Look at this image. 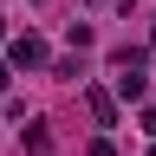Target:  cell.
<instances>
[{"mask_svg": "<svg viewBox=\"0 0 156 156\" xmlns=\"http://www.w3.org/2000/svg\"><path fill=\"white\" fill-rule=\"evenodd\" d=\"M7 65H20V72L46 65V39H39V33H20V39H13V58H7Z\"/></svg>", "mask_w": 156, "mask_h": 156, "instance_id": "obj_1", "label": "cell"}, {"mask_svg": "<svg viewBox=\"0 0 156 156\" xmlns=\"http://www.w3.org/2000/svg\"><path fill=\"white\" fill-rule=\"evenodd\" d=\"M85 111H91V117H98V124H104V130L117 124V98H111L104 85H85Z\"/></svg>", "mask_w": 156, "mask_h": 156, "instance_id": "obj_2", "label": "cell"}, {"mask_svg": "<svg viewBox=\"0 0 156 156\" xmlns=\"http://www.w3.org/2000/svg\"><path fill=\"white\" fill-rule=\"evenodd\" d=\"M143 91H150V78H143V72H117V98H130V104H136Z\"/></svg>", "mask_w": 156, "mask_h": 156, "instance_id": "obj_3", "label": "cell"}, {"mask_svg": "<svg viewBox=\"0 0 156 156\" xmlns=\"http://www.w3.org/2000/svg\"><path fill=\"white\" fill-rule=\"evenodd\" d=\"M111 65H117V72H143V46H117Z\"/></svg>", "mask_w": 156, "mask_h": 156, "instance_id": "obj_4", "label": "cell"}, {"mask_svg": "<svg viewBox=\"0 0 156 156\" xmlns=\"http://www.w3.org/2000/svg\"><path fill=\"white\" fill-rule=\"evenodd\" d=\"M26 150H33V156H46V150H52V136H46V124H33V130H26Z\"/></svg>", "mask_w": 156, "mask_h": 156, "instance_id": "obj_5", "label": "cell"}, {"mask_svg": "<svg viewBox=\"0 0 156 156\" xmlns=\"http://www.w3.org/2000/svg\"><path fill=\"white\" fill-rule=\"evenodd\" d=\"M85 156H117V143H111V136H98V143H91Z\"/></svg>", "mask_w": 156, "mask_h": 156, "instance_id": "obj_6", "label": "cell"}, {"mask_svg": "<svg viewBox=\"0 0 156 156\" xmlns=\"http://www.w3.org/2000/svg\"><path fill=\"white\" fill-rule=\"evenodd\" d=\"M7 85H13V65H7V58H0V91H7Z\"/></svg>", "mask_w": 156, "mask_h": 156, "instance_id": "obj_7", "label": "cell"}, {"mask_svg": "<svg viewBox=\"0 0 156 156\" xmlns=\"http://www.w3.org/2000/svg\"><path fill=\"white\" fill-rule=\"evenodd\" d=\"M150 156H156V143H150Z\"/></svg>", "mask_w": 156, "mask_h": 156, "instance_id": "obj_8", "label": "cell"}, {"mask_svg": "<svg viewBox=\"0 0 156 156\" xmlns=\"http://www.w3.org/2000/svg\"><path fill=\"white\" fill-rule=\"evenodd\" d=\"M91 7H98V0H91Z\"/></svg>", "mask_w": 156, "mask_h": 156, "instance_id": "obj_9", "label": "cell"}, {"mask_svg": "<svg viewBox=\"0 0 156 156\" xmlns=\"http://www.w3.org/2000/svg\"><path fill=\"white\" fill-rule=\"evenodd\" d=\"M150 39H156V33H150Z\"/></svg>", "mask_w": 156, "mask_h": 156, "instance_id": "obj_10", "label": "cell"}]
</instances>
